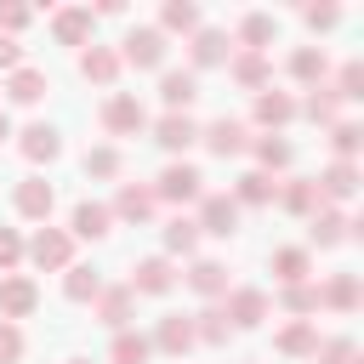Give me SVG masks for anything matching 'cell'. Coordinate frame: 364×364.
I'll return each instance as SVG.
<instances>
[{
    "label": "cell",
    "mask_w": 364,
    "mask_h": 364,
    "mask_svg": "<svg viewBox=\"0 0 364 364\" xmlns=\"http://www.w3.org/2000/svg\"><path fill=\"white\" fill-rule=\"evenodd\" d=\"M6 136H11V119H6V114H0V142H6Z\"/></svg>",
    "instance_id": "obj_51"
},
{
    "label": "cell",
    "mask_w": 364,
    "mask_h": 364,
    "mask_svg": "<svg viewBox=\"0 0 364 364\" xmlns=\"http://www.w3.org/2000/svg\"><path fill=\"white\" fill-rule=\"evenodd\" d=\"M34 307H40V284H34L28 273H6V279H0V318L17 324V318H28Z\"/></svg>",
    "instance_id": "obj_3"
},
{
    "label": "cell",
    "mask_w": 364,
    "mask_h": 364,
    "mask_svg": "<svg viewBox=\"0 0 364 364\" xmlns=\"http://www.w3.org/2000/svg\"><path fill=\"white\" fill-rule=\"evenodd\" d=\"M273 34H279V23H273L267 11H250V17L239 23V46H245V51H262Z\"/></svg>",
    "instance_id": "obj_38"
},
{
    "label": "cell",
    "mask_w": 364,
    "mask_h": 364,
    "mask_svg": "<svg viewBox=\"0 0 364 364\" xmlns=\"http://www.w3.org/2000/svg\"><path fill=\"white\" fill-rule=\"evenodd\" d=\"M279 205H284L290 216H313V210H318V188H313V176L284 182V188H279Z\"/></svg>",
    "instance_id": "obj_31"
},
{
    "label": "cell",
    "mask_w": 364,
    "mask_h": 364,
    "mask_svg": "<svg viewBox=\"0 0 364 364\" xmlns=\"http://www.w3.org/2000/svg\"><path fill=\"white\" fill-rule=\"evenodd\" d=\"M313 364H353V341H347V336L318 341V347H313Z\"/></svg>",
    "instance_id": "obj_45"
},
{
    "label": "cell",
    "mask_w": 364,
    "mask_h": 364,
    "mask_svg": "<svg viewBox=\"0 0 364 364\" xmlns=\"http://www.w3.org/2000/svg\"><path fill=\"white\" fill-rule=\"evenodd\" d=\"M324 74H330L324 46H296V51H290V80H301V85H324Z\"/></svg>",
    "instance_id": "obj_23"
},
{
    "label": "cell",
    "mask_w": 364,
    "mask_h": 364,
    "mask_svg": "<svg viewBox=\"0 0 364 364\" xmlns=\"http://www.w3.org/2000/svg\"><path fill=\"white\" fill-rule=\"evenodd\" d=\"M228 68H233V80H239L245 91H267V57H262V51H239Z\"/></svg>",
    "instance_id": "obj_35"
},
{
    "label": "cell",
    "mask_w": 364,
    "mask_h": 364,
    "mask_svg": "<svg viewBox=\"0 0 364 364\" xmlns=\"http://www.w3.org/2000/svg\"><path fill=\"white\" fill-rule=\"evenodd\" d=\"M222 313H228V324H233V330H256V324L267 318V296H262V290H250V284H245V290H228Z\"/></svg>",
    "instance_id": "obj_11"
},
{
    "label": "cell",
    "mask_w": 364,
    "mask_h": 364,
    "mask_svg": "<svg viewBox=\"0 0 364 364\" xmlns=\"http://www.w3.org/2000/svg\"><path fill=\"white\" fill-rule=\"evenodd\" d=\"M23 256H28L40 273H63V267H74V239H68V228H40V233L23 245Z\"/></svg>",
    "instance_id": "obj_1"
},
{
    "label": "cell",
    "mask_w": 364,
    "mask_h": 364,
    "mask_svg": "<svg viewBox=\"0 0 364 364\" xmlns=\"http://www.w3.org/2000/svg\"><path fill=\"white\" fill-rule=\"evenodd\" d=\"M23 262V239H17V228H0V273H11Z\"/></svg>",
    "instance_id": "obj_47"
},
{
    "label": "cell",
    "mask_w": 364,
    "mask_h": 364,
    "mask_svg": "<svg viewBox=\"0 0 364 364\" xmlns=\"http://www.w3.org/2000/svg\"><path fill=\"white\" fill-rule=\"evenodd\" d=\"M279 199V188H273V176H262V171H245L239 182H233V205H273Z\"/></svg>",
    "instance_id": "obj_30"
},
{
    "label": "cell",
    "mask_w": 364,
    "mask_h": 364,
    "mask_svg": "<svg viewBox=\"0 0 364 364\" xmlns=\"http://www.w3.org/2000/svg\"><path fill=\"white\" fill-rule=\"evenodd\" d=\"M279 301H284V313H296V318L318 313V290H313V284H284V290H279Z\"/></svg>",
    "instance_id": "obj_42"
},
{
    "label": "cell",
    "mask_w": 364,
    "mask_h": 364,
    "mask_svg": "<svg viewBox=\"0 0 364 364\" xmlns=\"http://www.w3.org/2000/svg\"><path fill=\"white\" fill-rule=\"evenodd\" d=\"M17 148L28 165H51L63 154V136H57V125H28V131H17Z\"/></svg>",
    "instance_id": "obj_13"
},
{
    "label": "cell",
    "mask_w": 364,
    "mask_h": 364,
    "mask_svg": "<svg viewBox=\"0 0 364 364\" xmlns=\"http://www.w3.org/2000/svg\"><path fill=\"white\" fill-rule=\"evenodd\" d=\"M91 28H97L91 6H63V11L51 17V34H57L63 46H85V40H91Z\"/></svg>",
    "instance_id": "obj_17"
},
{
    "label": "cell",
    "mask_w": 364,
    "mask_h": 364,
    "mask_svg": "<svg viewBox=\"0 0 364 364\" xmlns=\"http://www.w3.org/2000/svg\"><path fill=\"white\" fill-rule=\"evenodd\" d=\"M273 347H279L284 358H313V347H318V330H313L307 318H296V324H284V330L273 336Z\"/></svg>",
    "instance_id": "obj_26"
},
{
    "label": "cell",
    "mask_w": 364,
    "mask_h": 364,
    "mask_svg": "<svg viewBox=\"0 0 364 364\" xmlns=\"http://www.w3.org/2000/svg\"><path fill=\"white\" fill-rule=\"evenodd\" d=\"M250 114H256V125L279 131V125H290V119H296V97H290V91H273V85H267V91H256V108H250Z\"/></svg>",
    "instance_id": "obj_19"
},
{
    "label": "cell",
    "mask_w": 364,
    "mask_h": 364,
    "mask_svg": "<svg viewBox=\"0 0 364 364\" xmlns=\"http://www.w3.org/2000/svg\"><path fill=\"white\" fill-rule=\"evenodd\" d=\"M228 336H233V324H228V313H222V307L193 313V341H205V347H228Z\"/></svg>",
    "instance_id": "obj_32"
},
{
    "label": "cell",
    "mask_w": 364,
    "mask_h": 364,
    "mask_svg": "<svg viewBox=\"0 0 364 364\" xmlns=\"http://www.w3.org/2000/svg\"><path fill=\"white\" fill-rule=\"evenodd\" d=\"M336 108H341V102H336V91H330V85H313V91H307V102H301V114H307L313 125H336Z\"/></svg>",
    "instance_id": "obj_39"
},
{
    "label": "cell",
    "mask_w": 364,
    "mask_h": 364,
    "mask_svg": "<svg viewBox=\"0 0 364 364\" xmlns=\"http://www.w3.org/2000/svg\"><path fill=\"white\" fill-rule=\"evenodd\" d=\"M205 193V176L188 165V159H171L165 171H159V182H154V199H171V205H188V199H199Z\"/></svg>",
    "instance_id": "obj_2"
},
{
    "label": "cell",
    "mask_w": 364,
    "mask_h": 364,
    "mask_svg": "<svg viewBox=\"0 0 364 364\" xmlns=\"http://www.w3.org/2000/svg\"><path fill=\"white\" fill-rule=\"evenodd\" d=\"M171 284H176V273H171L165 256H142V262L131 267V296H165Z\"/></svg>",
    "instance_id": "obj_12"
},
{
    "label": "cell",
    "mask_w": 364,
    "mask_h": 364,
    "mask_svg": "<svg viewBox=\"0 0 364 364\" xmlns=\"http://www.w3.org/2000/svg\"><path fill=\"white\" fill-rule=\"evenodd\" d=\"M97 290H102L97 267H63V296L68 301H97Z\"/></svg>",
    "instance_id": "obj_37"
},
{
    "label": "cell",
    "mask_w": 364,
    "mask_h": 364,
    "mask_svg": "<svg viewBox=\"0 0 364 364\" xmlns=\"http://www.w3.org/2000/svg\"><path fill=\"white\" fill-rule=\"evenodd\" d=\"M301 17H307V28H336V23H341V11H336V6H307Z\"/></svg>",
    "instance_id": "obj_49"
},
{
    "label": "cell",
    "mask_w": 364,
    "mask_h": 364,
    "mask_svg": "<svg viewBox=\"0 0 364 364\" xmlns=\"http://www.w3.org/2000/svg\"><path fill=\"white\" fill-rule=\"evenodd\" d=\"M108 228H114V216L97 199H80L74 216H68V239H108Z\"/></svg>",
    "instance_id": "obj_15"
},
{
    "label": "cell",
    "mask_w": 364,
    "mask_h": 364,
    "mask_svg": "<svg viewBox=\"0 0 364 364\" xmlns=\"http://www.w3.org/2000/svg\"><path fill=\"white\" fill-rule=\"evenodd\" d=\"M313 188H318V205H341V199L358 193V165L336 159V165H324V171L313 176Z\"/></svg>",
    "instance_id": "obj_7"
},
{
    "label": "cell",
    "mask_w": 364,
    "mask_h": 364,
    "mask_svg": "<svg viewBox=\"0 0 364 364\" xmlns=\"http://www.w3.org/2000/svg\"><path fill=\"white\" fill-rule=\"evenodd\" d=\"M148 353H154V341L142 330H114V347H108L114 364H148Z\"/></svg>",
    "instance_id": "obj_33"
},
{
    "label": "cell",
    "mask_w": 364,
    "mask_h": 364,
    "mask_svg": "<svg viewBox=\"0 0 364 364\" xmlns=\"http://www.w3.org/2000/svg\"><path fill=\"white\" fill-rule=\"evenodd\" d=\"M148 125V114H142V102L131 97V91H114L108 102H102V131L108 136H136Z\"/></svg>",
    "instance_id": "obj_4"
},
{
    "label": "cell",
    "mask_w": 364,
    "mask_h": 364,
    "mask_svg": "<svg viewBox=\"0 0 364 364\" xmlns=\"http://www.w3.org/2000/svg\"><path fill=\"white\" fill-rule=\"evenodd\" d=\"M165 250L171 256H193L199 250V222L193 216H171L165 222Z\"/></svg>",
    "instance_id": "obj_36"
},
{
    "label": "cell",
    "mask_w": 364,
    "mask_h": 364,
    "mask_svg": "<svg viewBox=\"0 0 364 364\" xmlns=\"http://www.w3.org/2000/svg\"><path fill=\"white\" fill-rule=\"evenodd\" d=\"M199 142H205L216 159H233V154H245V148H250V131H245L239 119H228V114H222V119L199 125Z\"/></svg>",
    "instance_id": "obj_6"
},
{
    "label": "cell",
    "mask_w": 364,
    "mask_h": 364,
    "mask_svg": "<svg viewBox=\"0 0 364 364\" xmlns=\"http://www.w3.org/2000/svg\"><path fill=\"white\" fill-rule=\"evenodd\" d=\"M119 63H131V68H159V63H165V34H159V28H131Z\"/></svg>",
    "instance_id": "obj_9"
},
{
    "label": "cell",
    "mask_w": 364,
    "mask_h": 364,
    "mask_svg": "<svg viewBox=\"0 0 364 364\" xmlns=\"http://www.w3.org/2000/svg\"><path fill=\"white\" fill-rule=\"evenodd\" d=\"M154 142H159L165 154H188V148L199 142V125H193L188 114H165V119L154 125Z\"/></svg>",
    "instance_id": "obj_20"
},
{
    "label": "cell",
    "mask_w": 364,
    "mask_h": 364,
    "mask_svg": "<svg viewBox=\"0 0 364 364\" xmlns=\"http://www.w3.org/2000/svg\"><path fill=\"white\" fill-rule=\"evenodd\" d=\"M199 233H216V239H228V233H239V205H233V193H199Z\"/></svg>",
    "instance_id": "obj_5"
},
{
    "label": "cell",
    "mask_w": 364,
    "mask_h": 364,
    "mask_svg": "<svg viewBox=\"0 0 364 364\" xmlns=\"http://www.w3.org/2000/svg\"><path fill=\"white\" fill-rule=\"evenodd\" d=\"M51 205H57V188H51L46 176H23V182H17V210H23L28 222H46Z\"/></svg>",
    "instance_id": "obj_14"
},
{
    "label": "cell",
    "mask_w": 364,
    "mask_h": 364,
    "mask_svg": "<svg viewBox=\"0 0 364 364\" xmlns=\"http://www.w3.org/2000/svg\"><path fill=\"white\" fill-rule=\"evenodd\" d=\"M17 358H23V330L0 318V364H17Z\"/></svg>",
    "instance_id": "obj_48"
},
{
    "label": "cell",
    "mask_w": 364,
    "mask_h": 364,
    "mask_svg": "<svg viewBox=\"0 0 364 364\" xmlns=\"http://www.w3.org/2000/svg\"><path fill=\"white\" fill-rule=\"evenodd\" d=\"M85 176H97V182L119 176V148H91L85 154Z\"/></svg>",
    "instance_id": "obj_44"
},
{
    "label": "cell",
    "mask_w": 364,
    "mask_h": 364,
    "mask_svg": "<svg viewBox=\"0 0 364 364\" xmlns=\"http://www.w3.org/2000/svg\"><path fill=\"white\" fill-rule=\"evenodd\" d=\"M159 97H165V108H171V114H188V102L199 97L193 68H165V74H159Z\"/></svg>",
    "instance_id": "obj_18"
},
{
    "label": "cell",
    "mask_w": 364,
    "mask_h": 364,
    "mask_svg": "<svg viewBox=\"0 0 364 364\" xmlns=\"http://www.w3.org/2000/svg\"><path fill=\"white\" fill-rule=\"evenodd\" d=\"M148 341H154L159 353H171V358H182V353L193 347V318H188V313H165V318H159V330H154Z\"/></svg>",
    "instance_id": "obj_16"
},
{
    "label": "cell",
    "mask_w": 364,
    "mask_h": 364,
    "mask_svg": "<svg viewBox=\"0 0 364 364\" xmlns=\"http://www.w3.org/2000/svg\"><path fill=\"white\" fill-rule=\"evenodd\" d=\"M154 188H142V182H119V193H114V210L108 216H119V222H131V228H142L148 216H154Z\"/></svg>",
    "instance_id": "obj_10"
},
{
    "label": "cell",
    "mask_w": 364,
    "mask_h": 364,
    "mask_svg": "<svg viewBox=\"0 0 364 364\" xmlns=\"http://www.w3.org/2000/svg\"><path fill=\"white\" fill-rule=\"evenodd\" d=\"M131 284H102L97 290V301H91V313H97V324H108V330H131Z\"/></svg>",
    "instance_id": "obj_8"
},
{
    "label": "cell",
    "mask_w": 364,
    "mask_h": 364,
    "mask_svg": "<svg viewBox=\"0 0 364 364\" xmlns=\"http://www.w3.org/2000/svg\"><path fill=\"white\" fill-rule=\"evenodd\" d=\"M182 279H188V290H199V296H210V301L228 296V267H222V262H193Z\"/></svg>",
    "instance_id": "obj_29"
},
{
    "label": "cell",
    "mask_w": 364,
    "mask_h": 364,
    "mask_svg": "<svg viewBox=\"0 0 364 364\" xmlns=\"http://www.w3.org/2000/svg\"><path fill=\"white\" fill-rule=\"evenodd\" d=\"M307 239H313L318 250H330V245H341V239H347V216H341L336 205H318V210L307 216Z\"/></svg>",
    "instance_id": "obj_21"
},
{
    "label": "cell",
    "mask_w": 364,
    "mask_h": 364,
    "mask_svg": "<svg viewBox=\"0 0 364 364\" xmlns=\"http://www.w3.org/2000/svg\"><path fill=\"white\" fill-rule=\"evenodd\" d=\"M318 290V307H336V313H353L358 301H364V290H358V273H336L330 284H313Z\"/></svg>",
    "instance_id": "obj_22"
},
{
    "label": "cell",
    "mask_w": 364,
    "mask_h": 364,
    "mask_svg": "<svg viewBox=\"0 0 364 364\" xmlns=\"http://www.w3.org/2000/svg\"><path fill=\"white\" fill-rule=\"evenodd\" d=\"M193 28H199V6H193V0H165L159 34H193Z\"/></svg>",
    "instance_id": "obj_34"
},
{
    "label": "cell",
    "mask_w": 364,
    "mask_h": 364,
    "mask_svg": "<svg viewBox=\"0 0 364 364\" xmlns=\"http://www.w3.org/2000/svg\"><path fill=\"white\" fill-rule=\"evenodd\" d=\"M330 91H336V102H358V97H364V63H347Z\"/></svg>",
    "instance_id": "obj_43"
},
{
    "label": "cell",
    "mask_w": 364,
    "mask_h": 364,
    "mask_svg": "<svg viewBox=\"0 0 364 364\" xmlns=\"http://www.w3.org/2000/svg\"><path fill=\"white\" fill-rule=\"evenodd\" d=\"M358 142H364V131H358L353 119H336V125H330V148H336V159H347V165H353Z\"/></svg>",
    "instance_id": "obj_41"
},
{
    "label": "cell",
    "mask_w": 364,
    "mask_h": 364,
    "mask_svg": "<svg viewBox=\"0 0 364 364\" xmlns=\"http://www.w3.org/2000/svg\"><path fill=\"white\" fill-rule=\"evenodd\" d=\"M0 68H11V74L23 68V46H17L11 34H0Z\"/></svg>",
    "instance_id": "obj_50"
},
{
    "label": "cell",
    "mask_w": 364,
    "mask_h": 364,
    "mask_svg": "<svg viewBox=\"0 0 364 364\" xmlns=\"http://www.w3.org/2000/svg\"><path fill=\"white\" fill-rule=\"evenodd\" d=\"M307 273H313V256L307 250H296V245L273 250V279L279 284H307Z\"/></svg>",
    "instance_id": "obj_28"
},
{
    "label": "cell",
    "mask_w": 364,
    "mask_h": 364,
    "mask_svg": "<svg viewBox=\"0 0 364 364\" xmlns=\"http://www.w3.org/2000/svg\"><path fill=\"white\" fill-rule=\"evenodd\" d=\"M80 74L97 80V85H114V80H119V51H108V46H85V51H80Z\"/></svg>",
    "instance_id": "obj_25"
},
{
    "label": "cell",
    "mask_w": 364,
    "mask_h": 364,
    "mask_svg": "<svg viewBox=\"0 0 364 364\" xmlns=\"http://www.w3.org/2000/svg\"><path fill=\"white\" fill-rule=\"evenodd\" d=\"M250 148H256V159H262V176H267V171H284V165H290V142H284V136H256Z\"/></svg>",
    "instance_id": "obj_40"
},
{
    "label": "cell",
    "mask_w": 364,
    "mask_h": 364,
    "mask_svg": "<svg viewBox=\"0 0 364 364\" xmlns=\"http://www.w3.org/2000/svg\"><path fill=\"white\" fill-rule=\"evenodd\" d=\"M68 364H91V358H68Z\"/></svg>",
    "instance_id": "obj_52"
},
{
    "label": "cell",
    "mask_w": 364,
    "mask_h": 364,
    "mask_svg": "<svg viewBox=\"0 0 364 364\" xmlns=\"http://www.w3.org/2000/svg\"><path fill=\"white\" fill-rule=\"evenodd\" d=\"M188 57H193V68H216V63H228V34H222V28H193Z\"/></svg>",
    "instance_id": "obj_24"
},
{
    "label": "cell",
    "mask_w": 364,
    "mask_h": 364,
    "mask_svg": "<svg viewBox=\"0 0 364 364\" xmlns=\"http://www.w3.org/2000/svg\"><path fill=\"white\" fill-rule=\"evenodd\" d=\"M28 6H17V0H0V34H17V28H28Z\"/></svg>",
    "instance_id": "obj_46"
},
{
    "label": "cell",
    "mask_w": 364,
    "mask_h": 364,
    "mask_svg": "<svg viewBox=\"0 0 364 364\" xmlns=\"http://www.w3.org/2000/svg\"><path fill=\"white\" fill-rule=\"evenodd\" d=\"M46 91H51V80H46L40 68H17V74L6 80V97H11V102H23V108H34Z\"/></svg>",
    "instance_id": "obj_27"
}]
</instances>
